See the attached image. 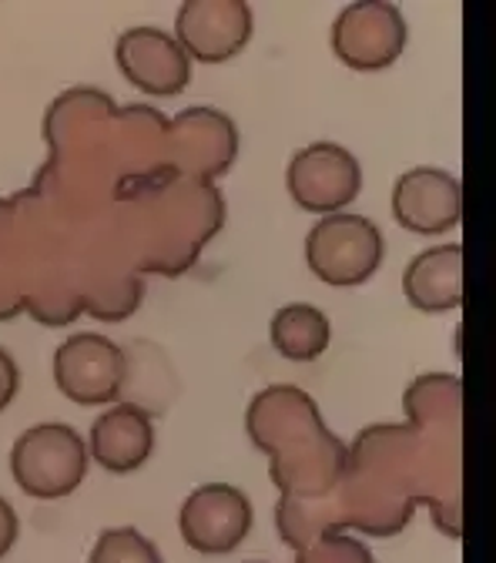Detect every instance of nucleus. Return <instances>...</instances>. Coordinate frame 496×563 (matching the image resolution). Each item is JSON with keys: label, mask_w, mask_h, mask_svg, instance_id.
Returning a JSON list of instances; mask_svg holds the SVG:
<instances>
[{"label": "nucleus", "mask_w": 496, "mask_h": 563, "mask_svg": "<svg viewBox=\"0 0 496 563\" xmlns=\"http://www.w3.org/2000/svg\"><path fill=\"white\" fill-rule=\"evenodd\" d=\"M88 443L67 422H37L11 450V476L34 500H64L88 476Z\"/></svg>", "instance_id": "f257e3e1"}, {"label": "nucleus", "mask_w": 496, "mask_h": 563, "mask_svg": "<svg viewBox=\"0 0 496 563\" xmlns=\"http://www.w3.org/2000/svg\"><path fill=\"white\" fill-rule=\"evenodd\" d=\"M383 232L366 216L335 211V216H322L306 235V262L312 275L335 289H352L370 282L383 265Z\"/></svg>", "instance_id": "f03ea898"}, {"label": "nucleus", "mask_w": 496, "mask_h": 563, "mask_svg": "<svg viewBox=\"0 0 496 563\" xmlns=\"http://www.w3.org/2000/svg\"><path fill=\"white\" fill-rule=\"evenodd\" d=\"M286 188L293 201L312 216H335L360 198L363 168L356 155L335 141H312L293 155L286 168Z\"/></svg>", "instance_id": "7ed1b4c3"}, {"label": "nucleus", "mask_w": 496, "mask_h": 563, "mask_svg": "<svg viewBox=\"0 0 496 563\" xmlns=\"http://www.w3.org/2000/svg\"><path fill=\"white\" fill-rule=\"evenodd\" d=\"M128 379V360L101 332H75L54 352V383L78 406L114 402Z\"/></svg>", "instance_id": "20e7f679"}, {"label": "nucleus", "mask_w": 496, "mask_h": 563, "mask_svg": "<svg viewBox=\"0 0 496 563\" xmlns=\"http://www.w3.org/2000/svg\"><path fill=\"white\" fill-rule=\"evenodd\" d=\"M252 504L232 483H205L188 493L178 514V530L185 543L205 556H222L242 547L252 530Z\"/></svg>", "instance_id": "39448f33"}, {"label": "nucleus", "mask_w": 496, "mask_h": 563, "mask_svg": "<svg viewBox=\"0 0 496 563\" xmlns=\"http://www.w3.org/2000/svg\"><path fill=\"white\" fill-rule=\"evenodd\" d=\"M335 57L356 70H383L399 60L406 47V21L399 8L383 0H360L349 4L332 27Z\"/></svg>", "instance_id": "423d86ee"}, {"label": "nucleus", "mask_w": 496, "mask_h": 563, "mask_svg": "<svg viewBox=\"0 0 496 563\" xmlns=\"http://www.w3.org/2000/svg\"><path fill=\"white\" fill-rule=\"evenodd\" d=\"M393 216L406 232L447 235L463 219V185L433 165L409 168L393 185Z\"/></svg>", "instance_id": "0eeeda50"}, {"label": "nucleus", "mask_w": 496, "mask_h": 563, "mask_svg": "<svg viewBox=\"0 0 496 563\" xmlns=\"http://www.w3.org/2000/svg\"><path fill=\"white\" fill-rule=\"evenodd\" d=\"M252 37V8L245 0H188L175 18V41L188 60H232Z\"/></svg>", "instance_id": "6e6552de"}, {"label": "nucleus", "mask_w": 496, "mask_h": 563, "mask_svg": "<svg viewBox=\"0 0 496 563\" xmlns=\"http://www.w3.org/2000/svg\"><path fill=\"white\" fill-rule=\"evenodd\" d=\"M114 60L121 75L145 95L172 98L181 95L191 81V60L175 41L158 27H131L114 44Z\"/></svg>", "instance_id": "1a4fd4ad"}, {"label": "nucleus", "mask_w": 496, "mask_h": 563, "mask_svg": "<svg viewBox=\"0 0 496 563\" xmlns=\"http://www.w3.org/2000/svg\"><path fill=\"white\" fill-rule=\"evenodd\" d=\"M152 453H155V422L141 406L118 402L95 419L88 456H95L101 470L134 473L152 460Z\"/></svg>", "instance_id": "9d476101"}, {"label": "nucleus", "mask_w": 496, "mask_h": 563, "mask_svg": "<svg viewBox=\"0 0 496 563\" xmlns=\"http://www.w3.org/2000/svg\"><path fill=\"white\" fill-rule=\"evenodd\" d=\"M403 296L416 312H450L463 306V245L422 249L403 272Z\"/></svg>", "instance_id": "9b49d317"}, {"label": "nucleus", "mask_w": 496, "mask_h": 563, "mask_svg": "<svg viewBox=\"0 0 496 563\" xmlns=\"http://www.w3.org/2000/svg\"><path fill=\"white\" fill-rule=\"evenodd\" d=\"M268 335H272V345L282 360L312 363L329 349L332 325L322 309H316L309 302H289L272 316Z\"/></svg>", "instance_id": "f8f14e48"}, {"label": "nucleus", "mask_w": 496, "mask_h": 563, "mask_svg": "<svg viewBox=\"0 0 496 563\" xmlns=\"http://www.w3.org/2000/svg\"><path fill=\"white\" fill-rule=\"evenodd\" d=\"M88 563H165V560H162V550L141 530L111 527L95 540Z\"/></svg>", "instance_id": "ddd939ff"}, {"label": "nucleus", "mask_w": 496, "mask_h": 563, "mask_svg": "<svg viewBox=\"0 0 496 563\" xmlns=\"http://www.w3.org/2000/svg\"><path fill=\"white\" fill-rule=\"evenodd\" d=\"M18 389H21V369H18L11 352L0 345V412H4L14 402Z\"/></svg>", "instance_id": "4468645a"}, {"label": "nucleus", "mask_w": 496, "mask_h": 563, "mask_svg": "<svg viewBox=\"0 0 496 563\" xmlns=\"http://www.w3.org/2000/svg\"><path fill=\"white\" fill-rule=\"evenodd\" d=\"M18 537H21V520L14 514V507L0 497V556H8L14 550Z\"/></svg>", "instance_id": "2eb2a0df"}]
</instances>
